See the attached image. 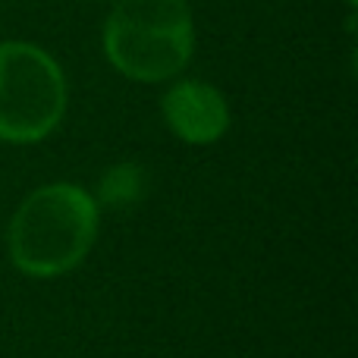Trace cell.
I'll list each match as a JSON object with an SVG mask.
<instances>
[{
  "mask_svg": "<svg viewBox=\"0 0 358 358\" xmlns=\"http://www.w3.org/2000/svg\"><path fill=\"white\" fill-rule=\"evenodd\" d=\"M101 204L76 182H48L22 198L6 229L16 271L35 280L76 271L98 239Z\"/></svg>",
  "mask_w": 358,
  "mask_h": 358,
  "instance_id": "cell-1",
  "label": "cell"
},
{
  "mask_svg": "<svg viewBox=\"0 0 358 358\" xmlns=\"http://www.w3.org/2000/svg\"><path fill=\"white\" fill-rule=\"evenodd\" d=\"M195 50L189 0H117L104 22V54L132 82L176 79Z\"/></svg>",
  "mask_w": 358,
  "mask_h": 358,
  "instance_id": "cell-2",
  "label": "cell"
},
{
  "mask_svg": "<svg viewBox=\"0 0 358 358\" xmlns=\"http://www.w3.org/2000/svg\"><path fill=\"white\" fill-rule=\"evenodd\" d=\"M66 113V79L48 50L29 41H0V142L48 138Z\"/></svg>",
  "mask_w": 358,
  "mask_h": 358,
  "instance_id": "cell-3",
  "label": "cell"
},
{
  "mask_svg": "<svg viewBox=\"0 0 358 358\" xmlns=\"http://www.w3.org/2000/svg\"><path fill=\"white\" fill-rule=\"evenodd\" d=\"M164 120L185 145H214L229 129V104L214 85L182 79L164 94Z\"/></svg>",
  "mask_w": 358,
  "mask_h": 358,
  "instance_id": "cell-4",
  "label": "cell"
},
{
  "mask_svg": "<svg viewBox=\"0 0 358 358\" xmlns=\"http://www.w3.org/2000/svg\"><path fill=\"white\" fill-rule=\"evenodd\" d=\"M145 192H148V170L136 161H123L104 170L94 201L104 208H132L145 198Z\"/></svg>",
  "mask_w": 358,
  "mask_h": 358,
  "instance_id": "cell-5",
  "label": "cell"
},
{
  "mask_svg": "<svg viewBox=\"0 0 358 358\" xmlns=\"http://www.w3.org/2000/svg\"><path fill=\"white\" fill-rule=\"evenodd\" d=\"M349 3H355V0H349Z\"/></svg>",
  "mask_w": 358,
  "mask_h": 358,
  "instance_id": "cell-6",
  "label": "cell"
}]
</instances>
